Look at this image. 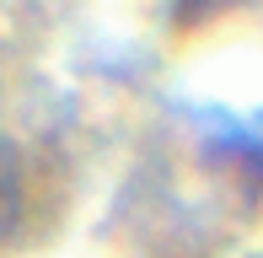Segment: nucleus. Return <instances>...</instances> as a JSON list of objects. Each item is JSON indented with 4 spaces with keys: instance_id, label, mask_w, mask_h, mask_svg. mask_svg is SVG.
<instances>
[{
    "instance_id": "f257e3e1",
    "label": "nucleus",
    "mask_w": 263,
    "mask_h": 258,
    "mask_svg": "<svg viewBox=\"0 0 263 258\" xmlns=\"http://www.w3.org/2000/svg\"><path fill=\"white\" fill-rule=\"evenodd\" d=\"M22 215H27V189H22V156L11 140H0V248L16 242Z\"/></svg>"
}]
</instances>
